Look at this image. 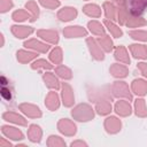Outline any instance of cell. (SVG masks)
Instances as JSON below:
<instances>
[{"instance_id":"obj_1","label":"cell","mask_w":147,"mask_h":147,"mask_svg":"<svg viewBox=\"0 0 147 147\" xmlns=\"http://www.w3.org/2000/svg\"><path fill=\"white\" fill-rule=\"evenodd\" d=\"M71 115H72L77 121H80V122L90 121V119H92L93 116H94L93 109H92L88 105H86V103L79 105V106H77L75 109H72Z\"/></svg>"},{"instance_id":"obj_2","label":"cell","mask_w":147,"mask_h":147,"mask_svg":"<svg viewBox=\"0 0 147 147\" xmlns=\"http://www.w3.org/2000/svg\"><path fill=\"white\" fill-rule=\"evenodd\" d=\"M127 7L131 15H140L147 7V0H127Z\"/></svg>"},{"instance_id":"obj_3","label":"cell","mask_w":147,"mask_h":147,"mask_svg":"<svg viewBox=\"0 0 147 147\" xmlns=\"http://www.w3.org/2000/svg\"><path fill=\"white\" fill-rule=\"evenodd\" d=\"M111 88H113L114 95H116V96H124V98H126L129 100L132 99V95H131V93L129 91V87H127V85L124 82H115Z\"/></svg>"},{"instance_id":"obj_4","label":"cell","mask_w":147,"mask_h":147,"mask_svg":"<svg viewBox=\"0 0 147 147\" xmlns=\"http://www.w3.org/2000/svg\"><path fill=\"white\" fill-rule=\"evenodd\" d=\"M57 127L65 136H74L76 133V125L71 121H69L67 118L61 119L59 122V124H57Z\"/></svg>"},{"instance_id":"obj_5","label":"cell","mask_w":147,"mask_h":147,"mask_svg":"<svg viewBox=\"0 0 147 147\" xmlns=\"http://www.w3.org/2000/svg\"><path fill=\"white\" fill-rule=\"evenodd\" d=\"M20 110H22V113H24L26 116L32 117V118H37V117L41 116L40 109L37 106H34V105L22 103V105H20Z\"/></svg>"},{"instance_id":"obj_6","label":"cell","mask_w":147,"mask_h":147,"mask_svg":"<svg viewBox=\"0 0 147 147\" xmlns=\"http://www.w3.org/2000/svg\"><path fill=\"white\" fill-rule=\"evenodd\" d=\"M1 132L3 136H6L7 138H10L13 140H22L23 139V133L18 129L9 126V125H3L1 127Z\"/></svg>"},{"instance_id":"obj_7","label":"cell","mask_w":147,"mask_h":147,"mask_svg":"<svg viewBox=\"0 0 147 147\" xmlns=\"http://www.w3.org/2000/svg\"><path fill=\"white\" fill-rule=\"evenodd\" d=\"M33 32V29L30 26H24V25H13L11 26V33L16 38H25L30 36Z\"/></svg>"},{"instance_id":"obj_8","label":"cell","mask_w":147,"mask_h":147,"mask_svg":"<svg viewBox=\"0 0 147 147\" xmlns=\"http://www.w3.org/2000/svg\"><path fill=\"white\" fill-rule=\"evenodd\" d=\"M86 30L83 29L82 26H68L63 30V34L67 38H78V37H83L86 36Z\"/></svg>"},{"instance_id":"obj_9","label":"cell","mask_w":147,"mask_h":147,"mask_svg":"<svg viewBox=\"0 0 147 147\" xmlns=\"http://www.w3.org/2000/svg\"><path fill=\"white\" fill-rule=\"evenodd\" d=\"M2 118L7 122H11L18 125H26V119L24 117H22L21 115L14 113V111H6L2 115Z\"/></svg>"},{"instance_id":"obj_10","label":"cell","mask_w":147,"mask_h":147,"mask_svg":"<svg viewBox=\"0 0 147 147\" xmlns=\"http://www.w3.org/2000/svg\"><path fill=\"white\" fill-rule=\"evenodd\" d=\"M24 46H25L26 48H31V49H33V51L41 52V53H45V52H47V51L49 49V46H48V45L42 44V42H40V41L36 40V39H30V40L25 41V42H24Z\"/></svg>"},{"instance_id":"obj_11","label":"cell","mask_w":147,"mask_h":147,"mask_svg":"<svg viewBox=\"0 0 147 147\" xmlns=\"http://www.w3.org/2000/svg\"><path fill=\"white\" fill-rule=\"evenodd\" d=\"M87 45H88V48L91 51V54L93 55L94 59H96V60H103L105 56H103V53L101 51V47L96 44V41L94 39L88 38L87 39Z\"/></svg>"},{"instance_id":"obj_12","label":"cell","mask_w":147,"mask_h":147,"mask_svg":"<svg viewBox=\"0 0 147 147\" xmlns=\"http://www.w3.org/2000/svg\"><path fill=\"white\" fill-rule=\"evenodd\" d=\"M62 99H63L64 106L67 107H70L74 103V93L71 87L67 83H63L62 85Z\"/></svg>"},{"instance_id":"obj_13","label":"cell","mask_w":147,"mask_h":147,"mask_svg":"<svg viewBox=\"0 0 147 147\" xmlns=\"http://www.w3.org/2000/svg\"><path fill=\"white\" fill-rule=\"evenodd\" d=\"M105 127L109 133H116L121 130V121L116 117H108L105 122Z\"/></svg>"},{"instance_id":"obj_14","label":"cell","mask_w":147,"mask_h":147,"mask_svg":"<svg viewBox=\"0 0 147 147\" xmlns=\"http://www.w3.org/2000/svg\"><path fill=\"white\" fill-rule=\"evenodd\" d=\"M37 34L40 38H42L44 40H46L48 42H52V44H56L59 41L57 32H55L53 30H39L37 32Z\"/></svg>"},{"instance_id":"obj_15","label":"cell","mask_w":147,"mask_h":147,"mask_svg":"<svg viewBox=\"0 0 147 147\" xmlns=\"http://www.w3.org/2000/svg\"><path fill=\"white\" fill-rule=\"evenodd\" d=\"M77 16V10L72 7H64L57 13V17L61 21H70Z\"/></svg>"},{"instance_id":"obj_16","label":"cell","mask_w":147,"mask_h":147,"mask_svg":"<svg viewBox=\"0 0 147 147\" xmlns=\"http://www.w3.org/2000/svg\"><path fill=\"white\" fill-rule=\"evenodd\" d=\"M115 111L121 115V116H127L131 114V107L129 105L127 101H124V100H121V101H117L116 105H115Z\"/></svg>"},{"instance_id":"obj_17","label":"cell","mask_w":147,"mask_h":147,"mask_svg":"<svg viewBox=\"0 0 147 147\" xmlns=\"http://www.w3.org/2000/svg\"><path fill=\"white\" fill-rule=\"evenodd\" d=\"M132 90L138 95H145L147 93V82L142 79H136L132 82Z\"/></svg>"},{"instance_id":"obj_18","label":"cell","mask_w":147,"mask_h":147,"mask_svg":"<svg viewBox=\"0 0 147 147\" xmlns=\"http://www.w3.org/2000/svg\"><path fill=\"white\" fill-rule=\"evenodd\" d=\"M45 105L46 107L49 109V110H55L59 108V96L55 92H49L48 95L46 96V101H45Z\"/></svg>"},{"instance_id":"obj_19","label":"cell","mask_w":147,"mask_h":147,"mask_svg":"<svg viewBox=\"0 0 147 147\" xmlns=\"http://www.w3.org/2000/svg\"><path fill=\"white\" fill-rule=\"evenodd\" d=\"M41 134H42V132H41V130H40V127L38 125H36V124L30 125V127L28 130V137H29V139L31 141L39 142L40 139H41Z\"/></svg>"},{"instance_id":"obj_20","label":"cell","mask_w":147,"mask_h":147,"mask_svg":"<svg viewBox=\"0 0 147 147\" xmlns=\"http://www.w3.org/2000/svg\"><path fill=\"white\" fill-rule=\"evenodd\" d=\"M130 51L137 59H147V48L144 45H131Z\"/></svg>"},{"instance_id":"obj_21","label":"cell","mask_w":147,"mask_h":147,"mask_svg":"<svg viewBox=\"0 0 147 147\" xmlns=\"http://www.w3.org/2000/svg\"><path fill=\"white\" fill-rule=\"evenodd\" d=\"M17 55V61L21 62V63H26V62H30L31 60H33L37 54L33 53V52H29V51H18L16 53Z\"/></svg>"},{"instance_id":"obj_22","label":"cell","mask_w":147,"mask_h":147,"mask_svg":"<svg viewBox=\"0 0 147 147\" xmlns=\"http://www.w3.org/2000/svg\"><path fill=\"white\" fill-rule=\"evenodd\" d=\"M115 57H116L118 61H121V62H123V63H125V64H129V63H130L129 54H127L126 49H125L123 46H119V47H117V48L115 49Z\"/></svg>"},{"instance_id":"obj_23","label":"cell","mask_w":147,"mask_h":147,"mask_svg":"<svg viewBox=\"0 0 147 147\" xmlns=\"http://www.w3.org/2000/svg\"><path fill=\"white\" fill-rule=\"evenodd\" d=\"M110 72L115 77H125L127 75V69H126L125 65L115 63V64H113L110 67Z\"/></svg>"},{"instance_id":"obj_24","label":"cell","mask_w":147,"mask_h":147,"mask_svg":"<svg viewBox=\"0 0 147 147\" xmlns=\"http://www.w3.org/2000/svg\"><path fill=\"white\" fill-rule=\"evenodd\" d=\"M96 111L100 115H107L111 111V105L108 100H99L96 103Z\"/></svg>"},{"instance_id":"obj_25","label":"cell","mask_w":147,"mask_h":147,"mask_svg":"<svg viewBox=\"0 0 147 147\" xmlns=\"http://www.w3.org/2000/svg\"><path fill=\"white\" fill-rule=\"evenodd\" d=\"M83 11H84L86 15L92 16V17H99V16L101 15V9H100V7L96 6V5H93V3L86 5V6L83 8Z\"/></svg>"},{"instance_id":"obj_26","label":"cell","mask_w":147,"mask_h":147,"mask_svg":"<svg viewBox=\"0 0 147 147\" xmlns=\"http://www.w3.org/2000/svg\"><path fill=\"white\" fill-rule=\"evenodd\" d=\"M44 80H45L46 85H47L48 87H51V88H55V90H56V88H59V86H60L57 78H56L52 72H46V74L44 75Z\"/></svg>"},{"instance_id":"obj_27","label":"cell","mask_w":147,"mask_h":147,"mask_svg":"<svg viewBox=\"0 0 147 147\" xmlns=\"http://www.w3.org/2000/svg\"><path fill=\"white\" fill-rule=\"evenodd\" d=\"M25 7H26V9L31 13V18H30V21H31V22L36 21V20L38 18V16H39V8H38L37 3H36L34 1H28L26 5H25Z\"/></svg>"},{"instance_id":"obj_28","label":"cell","mask_w":147,"mask_h":147,"mask_svg":"<svg viewBox=\"0 0 147 147\" xmlns=\"http://www.w3.org/2000/svg\"><path fill=\"white\" fill-rule=\"evenodd\" d=\"M125 24H126L127 26H130V28H137V26H140V25H145V24H147V22H146L145 20H142V18L138 17V16L132 15V17H127V20H126Z\"/></svg>"},{"instance_id":"obj_29","label":"cell","mask_w":147,"mask_h":147,"mask_svg":"<svg viewBox=\"0 0 147 147\" xmlns=\"http://www.w3.org/2000/svg\"><path fill=\"white\" fill-rule=\"evenodd\" d=\"M88 29L91 30L92 33L98 34V36H101V34L105 33L103 26L101 25V23H99V22H96V21H91V22H88Z\"/></svg>"},{"instance_id":"obj_30","label":"cell","mask_w":147,"mask_h":147,"mask_svg":"<svg viewBox=\"0 0 147 147\" xmlns=\"http://www.w3.org/2000/svg\"><path fill=\"white\" fill-rule=\"evenodd\" d=\"M105 24H106V26L108 28V30L111 32V34H113L115 38H119V37H122V34H123L122 30H121L117 25H115L111 21L106 20V21H105Z\"/></svg>"},{"instance_id":"obj_31","label":"cell","mask_w":147,"mask_h":147,"mask_svg":"<svg viewBox=\"0 0 147 147\" xmlns=\"http://www.w3.org/2000/svg\"><path fill=\"white\" fill-rule=\"evenodd\" d=\"M136 114L140 117L147 116V108H146V105H145V100L138 99L136 101Z\"/></svg>"},{"instance_id":"obj_32","label":"cell","mask_w":147,"mask_h":147,"mask_svg":"<svg viewBox=\"0 0 147 147\" xmlns=\"http://www.w3.org/2000/svg\"><path fill=\"white\" fill-rule=\"evenodd\" d=\"M103 8H105V13H106L107 18H109V20H116V8L114 7L113 3L105 2Z\"/></svg>"},{"instance_id":"obj_33","label":"cell","mask_w":147,"mask_h":147,"mask_svg":"<svg viewBox=\"0 0 147 147\" xmlns=\"http://www.w3.org/2000/svg\"><path fill=\"white\" fill-rule=\"evenodd\" d=\"M13 20L14 21H16V22H23V21H25V20H28L29 17H30V14H29V11H26V10H23V9H18V10H16V11H14L13 13Z\"/></svg>"},{"instance_id":"obj_34","label":"cell","mask_w":147,"mask_h":147,"mask_svg":"<svg viewBox=\"0 0 147 147\" xmlns=\"http://www.w3.org/2000/svg\"><path fill=\"white\" fill-rule=\"evenodd\" d=\"M98 41H99L100 46H101L106 52H110V51L113 49V41H111V39H110L108 36H103V37L99 38Z\"/></svg>"},{"instance_id":"obj_35","label":"cell","mask_w":147,"mask_h":147,"mask_svg":"<svg viewBox=\"0 0 147 147\" xmlns=\"http://www.w3.org/2000/svg\"><path fill=\"white\" fill-rule=\"evenodd\" d=\"M49 59H51V61H52L53 63L59 64V63L62 61V51H61V48L55 47V48L51 52V54H49Z\"/></svg>"},{"instance_id":"obj_36","label":"cell","mask_w":147,"mask_h":147,"mask_svg":"<svg viewBox=\"0 0 147 147\" xmlns=\"http://www.w3.org/2000/svg\"><path fill=\"white\" fill-rule=\"evenodd\" d=\"M55 72H56L61 78H64V79H70V78L72 77L71 70L68 69V68L64 67V65H59V67L55 69Z\"/></svg>"},{"instance_id":"obj_37","label":"cell","mask_w":147,"mask_h":147,"mask_svg":"<svg viewBox=\"0 0 147 147\" xmlns=\"http://www.w3.org/2000/svg\"><path fill=\"white\" fill-rule=\"evenodd\" d=\"M32 69H51L52 64H49L46 60H37L36 62L32 63Z\"/></svg>"},{"instance_id":"obj_38","label":"cell","mask_w":147,"mask_h":147,"mask_svg":"<svg viewBox=\"0 0 147 147\" xmlns=\"http://www.w3.org/2000/svg\"><path fill=\"white\" fill-rule=\"evenodd\" d=\"M47 145L48 146H64L65 142L57 136H51L47 141Z\"/></svg>"},{"instance_id":"obj_39","label":"cell","mask_w":147,"mask_h":147,"mask_svg":"<svg viewBox=\"0 0 147 147\" xmlns=\"http://www.w3.org/2000/svg\"><path fill=\"white\" fill-rule=\"evenodd\" d=\"M130 36L133 38V39H138V40H142V41H146L147 40V31H131L130 32Z\"/></svg>"},{"instance_id":"obj_40","label":"cell","mask_w":147,"mask_h":147,"mask_svg":"<svg viewBox=\"0 0 147 147\" xmlns=\"http://www.w3.org/2000/svg\"><path fill=\"white\" fill-rule=\"evenodd\" d=\"M39 1L44 7L49 8V9H55L56 7L60 6V1L59 0H39Z\"/></svg>"},{"instance_id":"obj_41","label":"cell","mask_w":147,"mask_h":147,"mask_svg":"<svg viewBox=\"0 0 147 147\" xmlns=\"http://www.w3.org/2000/svg\"><path fill=\"white\" fill-rule=\"evenodd\" d=\"M14 6L11 0H0V11L1 13H6L9 9H11Z\"/></svg>"},{"instance_id":"obj_42","label":"cell","mask_w":147,"mask_h":147,"mask_svg":"<svg viewBox=\"0 0 147 147\" xmlns=\"http://www.w3.org/2000/svg\"><path fill=\"white\" fill-rule=\"evenodd\" d=\"M1 95H2V98H3L5 100L9 101V100L11 99V92H10L9 87H6L5 85H2V90H1Z\"/></svg>"},{"instance_id":"obj_43","label":"cell","mask_w":147,"mask_h":147,"mask_svg":"<svg viewBox=\"0 0 147 147\" xmlns=\"http://www.w3.org/2000/svg\"><path fill=\"white\" fill-rule=\"evenodd\" d=\"M138 69L147 78V63H138Z\"/></svg>"},{"instance_id":"obj_44","label":"cell","mask_w":147,"mask_h":147,"mask_svg":"<svg viewBox=\"0 0 147 147\" xmlns=\"http://www.w3.org/2000/svg\"><path fill=\"white\" fill-rule=\"evenodd\" d=\"M6 146H10V142L9 141H6L5 140V138H1L0 139V147H6Z\"/></svg>"},{"instance_id":"obj_45","label":"cell","mask_w":147,"mask_h":147,"mask_svg":"<svg viewBox=\"0 0 147 147\" xmlns=\"http://www.w3.org/2000/svg\"><path fill=\"white\" fill-rule=\"evenodd\" d=\"M77 145H84V146H86V144L83 142V141H75V142H71V146H77Z\"/></svg>"},{"instance_id":"obj_46","label":"cell","mask_w":147,"mask_h":147,"mask_svg":"<svg viewBox=\"0 0 147 147\" xmlns=\"http://www.w3.org/2000/svg\"><path fill=\"white\" fill-rule=\"evenodd\" d=\"M116 3H118L119 6H123L124 5V2H125V0H114Z\"/></svg>"}]
</instances>
